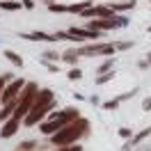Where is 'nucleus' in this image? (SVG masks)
Here are the masks:
<instances>
[{"label": "nucleus", "mask_w": 151, "mask_h": 151, "mask_svg": "<svg viewBox=\"0 0 151 151\" xmlns=\"http://www.w3.org/2000/svg\"><path fill=\"white\" fill-rule=\"evenodd\" d=\"M50 151H83L80 144H69V147H53Z\"/></svg>", "instance_id": "nucleus-18"}, {"label": "nucleus", "mask_w": 151, "mask_h": 151, "mask_svg": "<svg viewBox=\"0 0 151 151\" xmlns=\"http://www.w3.org/2000/svg\"><path fill=\"white\" fill-rule=\"evenodd\" d=\"M147 60H149V62H151V53H149V55H147Z\"/></svg>", "instance_id": "nucleus-23"}, {"label": "nucleus", "mask_w": 151, "mask_h": 151, "mask_svg": "<svg viewBox=\"0 0 151 151\" xmlns=\"http://www.w3.org/2000/svg\"><path fill=\"white\" fill-rule=\"evenodd\" d=\"M23 39H30V41H48V44H55L57 41V35L53 32H23L21 35Z\"/></svg>", "instance_id": "nucleus-8"}, {"label": "nucleus", "mask_w": 151, "mask_h": 151, "mask_svg": "<svg viewBox=\"0 0 151 151\" xmlns=\"http://www.w3.org/2000/svg\"><path fill=\"white\" fill-rule=\"evenodd\" d=\"M21 126H23V122H21V119L9 117L7 122L0 124V137H2V140H9V137H14V135L21 131Z\"/></svg>", "instance_id": "nucleus-7"}, {"label": "nucleus", "mask_w": 151, "mask_h": 151, "mask_svg": "<svg viewBox=\"0 0 151 151\" xmlns=\"http://www.w3.org/2000/svg\"><path fill=\"white\" fill-rule=\"evenodd\" d=\"M80 57H101V55H114L117 53V44H108V41H89L78 46Z\"/></svg>", "instance_id": "nucleus-4"}, {"label": "nucleus", "mask_w": 151, "mask_h": 151, "mask_svg": "<svg viewBox=\"0 0 151 151\" xmlns=\"http://www.w3.org/2000/svg\"><path fill=\"white\" fill-rule=\"evenodd\" d=\"M112 66H114V60H105V62H101V66L96 69V73H99V76L110 73V71H112Z\"/></svg>", "instance_id": "nucleus-15"}, {"label": "nucleus", "mask_w": 151, "mask_h": 151, "mask_svg": "<svg viewBox=\"0 0 151 151\" xmlns=\"http://www.w3.org/2000/svg\"><path fill=\"white\" fill-rule=\"evenodd\" d=\"M89 131H92L89 119L78 117L76 122L66 124L64 128H60L57 133H53V135L48 137V140H50V149H53V147H69V144H78L83 137L89 135Z\"/></svg>", "instance_id": "nucleus-1"}, {"label": "nucleus", "mask_w": 151, "mask_h": 151, "mask_svg": "<svg viewBox=\"0 0 151 151\" xmlns=\"http://www.w3.org/2000/svg\"><path fill=\"white\" fill-rule=\"evenodd\" d=\"M5 57H7V60H9L14 66H19V69H23V64H25V62H23V57H21L16 50H9V48L5 50Z\"/></svg>", "instance_id": "nucleus-13"}, {"label": "nucleus", "mask_w": 151, "mask_h": 151, "mask_svg": "<svg viewBox=\"0 0 151 151\" xmlns=\"http://www.w3.org/2000/svg\"><path fill=\"white\" fill-rule=\"evenodd\" d=\"M119 135H122L124 140H133V131H131V128H126V126L119 128Z\"/></svg>", "instance_id": "nucleus-19"}, {"label": "nucleus", "mask_w": 151, "mask_h": 151, "mask_svg": "<svg viewBox=\"0 0 151 151\" xmlns=\"http://www.w3.org/2000/svg\"><path fill=\"white\" fill-rule=\"evenodd\" d=\"M80 78H83V71H80L78 66H71V69H69V80H71V83H78Z\"/></svg>", "instance_id": "nucleus-17"}, {"label": "nucleus", "mask_w": 151, "mask_h": 151, "mask_svg": "<svg viewBox=\"0 0 151 151\" xmlns=\"http://www.w3.org/2000/svg\"><path fill=\"white\" fill-rule=\"evenodd\" d=\"M25 78H16V80H9L5 89H2V94H0V105H7V103H14V101H19L21 92H23V87H25Z\"/></svg>", "instance_id": "nucleus-5"}, {"label": "nucleus", "mask_w": 151, "mask_h": 151, "mask_svg": "<svg viewBox=\"0 0 151 151\" xmlns=\"http://www.w3.org/2000/svg\"><path fill=\"white\" fill-rule=\"evenodd\" d=\"M0 9L19 12V9H23V2H19V0H0Z\"/></svg>", "instance_id": "nucleus-12"}, {"label": "nucleus", "mask_w": 151, "mask_h": 151, "mask_svg": "<svg viewBox=\"0 0 151 151\" xmlns=\"http://www.w3.org/2000/svg\"><path fill=\"white\" fill-rule=\"evenodd\" d=\"M12 151H39V142L37 140H23L21 144H16Z\"/></svg>", "instance_id": "nucleus-11"}, {"label": "nucleus", "mask_w": 151, "mask_h": 151, "mask_svg": "<svg viewBox=\"0 0 151 151\" xmlns=\"http://www.w3.org/2000/svg\"><path fill=\"white\" fill-rule=\"evenodd\" d=\"M149 2H151V0H149Z\"/></svg>", "instance_id": "nucleus-24"}, {"label": "nucleus", "mask_w": 151, "mask_h": 151, "mask_svg": "<svg viewBox=\"0 0 151 151\" xmlns=\"http://www.w3.org/2000/svg\"><path fill=\"white\" fill-rule=\"evenodd\" d=\"M126 48H133V41H122V44H117V50H126Z\"/></svg>", "instance_id": "nucleus-20"}, {"label": "nucleus", "mask_w": 151, "mask_h": 151, "mask_svg": "<svg viewBox=\"0 0 151 151\" xmlns=\"http://www.w3.org/2000/svg\"><path fill=\"white\" fill-rule=\"evenodd\" d=\"M60 62H64V64H69V66H78V62H80L78 48H66L64 53H62V60H60Z\"/></svg>", "instance_id": "nucleus-9"}, {"label": "nucleus", "mask_w": 151, "mask_h": 151, "mask_svg": "<svg viewBox=\"0 0 151 151\" xmlns=\"http://www.w3.org/2000/svg\"><path fill=\"white\" fill-rule=\"evenodd\" d=\"M78 117H83V114H80V108H78V105H66L62 110H53L37 128H39V133H41L44 137H50L53 133H57L60 128H64L66 124L76 122Z\"/></svg>", "instance_id": "nucleus-3"}, {"label": "nucleus", "mask_w": 151, "mask_h": 151, "mask_svg": "<svg viewBox=\"0 0 151 151\" xmlns=\"http://www.w3.org/2000/svg\"><path fill=\"white\" fill-rule=\"evenodd\" d=\"M110 7H112L117 14H124V12L135 9V0H126V2H117V0H112V2H110Z\"/></svg>", "instance_id": "nucleus-10"}, {"label": "nucleus", "mask_w": 151, "mask_h": 151, "mask_svg": "<svg viewBox=\"0 0 151 151\" xmlns=\"http://www.w3.org/2000/svg\"><path fill=\"white\" fill-rule=\"evenodd\" d=\"M114 14H117V12H114L110 5H92V7H87L80 16H83V19H110Z\"/></svg>", "instance_id": "nucleus-6"}, {"label": "nucleus", "mask_w": 151, "mask_h": 151, "mask_svg": "<svg viewBox=\"0 0 151 151\" xmlns=\"http://www.w3.org/2000/svg\"><path fill=\"white\" fill-rule=\"evenodd\" d=\"M142 108H144V110H151V96H149V99H144V103H142Z\"/></svg>", "instance_id": "nucleus-22"}, {"label": "nucleus", "mask_w": 151, "mask_h": 151, "mask_svg": "<svg viewBox=\"0 0 151 151\" xmlns=\"http://www.w3.org/2000/svg\"><path fill=\"white\" fill-rule=\"evenodd\" d=\"M149 135H151V126H147V128H144V131H140V133H137V135H133V144H140V142L142 140H144V137H149Z\"/></svg>", "instance_id": "nucleus-16"}, {"label": "nucleus", "mask_w": 151, "mask_h": 151, "mask_svg": "<svg viewBox=\"0 0 151 151\" xmlns=\"http://www.w3.org/2000/svg\"><path fill=\"white\" fill-rule=\"evenodd\" d=\"M35 2H37V0H25V2H23V9H35V7H37Z\"/></svg>", "instance_id": "nucleus-21"}, {"label": "nucleus", "mask_w": 151, "mask_h": 151, "mask_svg": "<svg viewBox=\"0 0 151 151\" xmlns=\"http://www.w3.org/2000/svg\"><path fill=\"white\" fill-rule=\"evenodd\" d=\"M44 62H60L62 60V53H57V50H44Z\"/></svg>", "instance_id": "nucleus-14"}, {"label": "nucleus", "mask_w": 151, "mask_h": 151, "mask_svg": "<svg viewBox=\"0 0 151 151\" xmlns=\"http://www.w3.org/2000/svg\"><path fill=\"white\" fill-rule=\"evenodd\" d=\"M55 103H57L55 101V92H53V89H41V87H39L37 96H35V103H32L30 112L25 114V119H23V126H25V128L39 126L48 114L55 110Z\"/></svg>", "instance_id": "nucleus-2"}]
</instances>
